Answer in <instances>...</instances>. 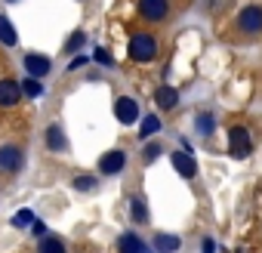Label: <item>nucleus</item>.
Returning <instances> with one entry per match:
<instances>
[{
  "label": "nucleus",
  "mask_w": 262,
  "mask_h": 253,
  "mask_svg": "<svg viewBox=\"0 0 262 253\" xmlns=\"http://www.w3.org/2000/svg\"><path fill=\"white\" fill-rule=\"evenodd\" d=\"M117 253H145V244H142L139 235L126 231V235H120V241H117Z\"/></svg>",
  "instance_id": "12"
},
{
  "label": "nucleus",
  "mask_w": 262,
  "mask_h": 253,
  "mask_svg": "<svg viewBox=\"0 0 262 253\" xmlns=\"http://www.w3.org/2000/svg\"><path fill=\"white\" fill-rule=\"evenodd\" d=\"M194 126L201 130V136H210V133L216 130V120H213V114H210V111H201V114L194 117Z\"/></svg>",
  "instance_id": "19"
},
{
  "label": "nucleus",
  "mask_w": 262,
  "mask_h": 253,
  "mask_svg": "<svg viewBox=\"0 0 262 253\" xmlns=\"http://www.w3.org/2000/svg\"><path fill=\"white\" fill-rule=\"evenodd\" d=\"M99 65H111V56H108V50H96V56H93Z\"/></svg>",
  "instance_id": "25"
},
{
  "label": "nucleus",
  "mask_w": 262,
  "mask_h": 253,
  "mask_svg": "<svg viewBox=\"0 0 262 253\" xmlns=\"http://www.w3.org/2000/svg\"><path fill=\"white\" fill-rule=\"evenodd\" d=\"M129 213H133V219H136V222H145V219H148L145 201H142V198H133V204H129Z\"/></svg>",
  "instance_id": "20"
},
{
  "label": "nucleus",
  "mask_w": 262,
  "mask_h": 253,
  "mask_svg": "<svg viewBox=\"0 0 262 253\" xmlns=\"http://www.w3.org/2000/svg\"><path fill=\"white\" fill-rule=\"evenodd\" d=\"M155 102H158L161 108H176V105H179V93H176L173 87H161V90L155 93Z\"/></svg>",
  "instance_id": "14"
},
{
  "label": "nucleus",
  "mask_w": 262,
  "mask_h": 253,
  "mask_svg": "<svg viewBox=\"0 0 262 253\" xmlns=\"http://www.w3.org/2000/svg\"><path fill=\"white\" fill-rule=\"evenodd\" d=\"M83 44H86V34H83V31H74V34L65 40V53H77Z\"/></svg>",
  "instance_id": "21"
},
{
  "label": "nucleus",
  "mask_w": 262,
  "mask_h": 253,
  "mask_svg": "<svg viewBox=\"0 0 262 253\" xmlns=\"http://www.w3.org/2000/svg\"><path fill=\"white\" fill-rule=\"evenodd\" d=\"M19 99H22V90L13 77L0 80V108H13V105H19Z\"/></svg>",
  "instance_id": "8"
},
{
  "label": "nucleus",
  "mask_w": 262,
  "mask_h": 253,
  "mask_svg": "<svg viewBox=\"0 0 262 253\" xmlns=\"http://www.w3.org/2000/svg\"><path fill=\"white\" fill-rule=\"evenodd\" d=\"M204 253H213V241H210V238L204 241Z\"/></svg>",
  "instance_id": "28"
},
{
  "label": "nucleus",
  "mask_w": 262,
  "mask_h": 253,
  "mask_svg": "<svg viewBox=\"0 0 262 253\" xmlns=\"http://www.w3.org/2000/svg\"><path fill=\"white\" fill-rule=\"evenodd\" d=\"M19 90H22V96H28V99H37V96H43V83H40L37 77H25V80L19 83Z\"/></svg>",
  "instance_id": "17"
},
{
  "label": "nucleus",
  "mask_w": 262,
  "mask_h": 253,
  "mask_svg": "<svg viewBox=\"0 0 262 253\" xmlns=\"http://www.w3.org/2000/svg\"><path fill=\"white\" fill-rule=\"evenodd\" d=\"M93 185H96L93 176H77V179H74V188H77V192H90Z\"/></svg>",
  "instance_id": "24"
},
{
  "label": "nucleus",
  "mask_w": 262,
  "mask_h": 253,
  "mask_svg": "<svg viewBox=\"0 0 262 253\" xmlns=\"http://www.w3.org/2000/svg\"><path fill=\"white\" fill-rule=\"evenodd\" d=\"M237 28L244 34H259L262 31V7H244L237 13Z\"/></svg>",
  "instance_id": "4"
},
{
  "label": "nucleus",
  "mask_w": 262,
  "mask_h": 253,
  "mask_svg": "<svg viewBox=\"0 0 262 253\" xmlns=\"http://www.w3.org/2000/svg\"><path fill=\"white\" fill-rule=\"evenodd\" d=\"M179 244H182V241H179L176 235H158V238H155V250H161V253H176Z\"/></svg>",
  "instance_id": "15"
},
{
  "label": "nucleus",
  "mask_w": 262,
  "mask_h": 253,
  "mask_svg": "<svg viewBox=\"0 0 262 253\" xmlns=\"http://www.w3.org/2000/svg\"><path fill=\"white\" fill-rule=\"evenodd\" d=\"M31 231H34V235H40V238H43V235H47V225H43V222H40V219H34V222H31Z\"/></svg>",
  "instance_id": "26"
},
{
  "label": "nucleus",
  "mask_w": 262,
  "mask_h": 253,
  "mask_svg": "<svg viewBox=\"0 0 262 253\" xmlns=\"http://www.w3.org/2000/svg\"><path fill=\"white\" fill-rule=\"evenodd\" d=\"M80 65H86V56H77V59H71V65H68V68L74 71V68H80Z\"/></svg>",
  "instance_id": "27"
},
{
  "label": "nucleus",
  "mask_w": 262,
  "mask_h": 253,
  "mask_svg": "<svg viewBox=\"0 0 262 253\" xmlns=\"http://www.w3.org/2000/svg\"><path fill=\"white\" fill-rule=\"evenodd\" d=\"M161 152H164V149H161L158 142H148V145L142 149V161H145V164H151V161H155V158H158Z\"/></svg>",
  "instance_id": "23"
},
{
  "label": "nucleus",
  "mask_w": 262,
  "mask_h": 253,
  "mask_svg": "<svg viewBox=\"0 0 262 253\" xmlns=\"http://www.w3.org/2000/svg\"><path fill=\"white\" fill-rule=\"evenodd\" d=\"M158 56V40L151 34H136L129 40V59L133 62H151Z\"/></svg>",
  "instance_id": "1"
},
{
  "label": "nucleus",
  "mask_w": 262,
  "mask_h": 253,
  "mask_svg": "<svg viewBox=\"0 0 262 253\" xmlns=\"http://www.w3.org/2000/svg\"><path fill=\"white\" fill-rule=\"evenodd\" d=\"M0 44H4V47H16V44H19L16 25H13V19H7V16H0Z\"/></svg>",
  "instance_id": "13"
},
{
  "label": "nucleus",
  "mask_w": 262,
  "mask_h": 253,
  "mask_svg": "<svg viewBox=\"0 0 262 253\" xmlns=\"http://www.w3.org/2000/svg\"><path fill=\"white\" fill-rule=\"evenodd\" d=\"M10 4H13V0H10Z\"/></svg>",
  "instance_id": "29"
},
{
  "label": "nucleus",
  "mask_w": 262,
  "mask_h": 253,
  "mask_svg": "<svg viewBox=\"0 0 262 253\" xmlns=\"http://www.w3.org/2000/svg\"><path fill=\"white\" fill-rule=\"evenodd\" d=\"M22 164H25V155H22L19 145H0V173H4V176L19 173Z\"/></svg>",
  "instance_id": "2"
},
{
  "label": "nucleus",
  "mask_w": 262,
  "mask_h": 253,
  "mask_svg": "<svg viewBox=\"0 0 262 253\" xmlns=\"http://www.w3.org/2000/svg\"><path fill=\"white\" fill-rule=\"evenodd\" d=\"M126 167V152H120V149H111L108 155H102V161H99V173H105V176H114V173H120Z\"/></svg>",
  "instance_id": "6"
},
{
  "label": "nucleus",
  "mask_w": 262,
  "mask_h": 253,
  "mask_svg": "<svg viewBox=\"0 0 262 253\" xmlns=\"http://www.w3.org/2000/svg\"><path fill=\"white\" fill-rule=\"evenodd\" d=\"M250 149H253V142H250L247 126H231V130H228V152L234 158H247Z\"/></svg>",
  "instance_id": "3"
},
{
  "label": "nucleus",
  "mask_w": 262,
  "mask_h": 253,
  "mask_svg": "<svg viewBox=\"0 0 262 253\" xmlns=\"http://www.w3.org/2000/svg\"><path fill=\"white\" fill-rule=\"evenodd\" d=\"M50 59L47 56H40V53H28L25 56V71H28V77H47L50 74Z\"/></svg>",
  "instance_id": "10"
},
{
  "label": "nucleus",
  "mask_w": 262,
  "mask_h": 253,
  "mask_svg": "<svg viewBox=\"0 0 262 253\" xmlns=\"http://www.w3.org/2000/svg\"><path fill=\"white\" fill-rule=\"evenodd\" d=\"M170 161H173V167H176V173H179L182 179H194V176H198V164H194L191 155H185V152H173Z\"/></svg>",
  "instance_id": "9"
},
{
  "label": "nucleus",
  "mask_w": 262,
  "mask_h": 253,
  "mask_svg": "<svg viewBox=\"0 0 262 253\" xmlns=\"http://www.w3.org/2000/svg\"><path fill=\"white\" fill-rule=\"evenodd\" d=\"M47 149L50 152H65L68 149V139H65V133H62L59 123H50L47 126Z\"/></svg>",
  "instance_id": "11"
},
{
  "label": "nucleus",
  "mask_w": 262,
  "mask_h": 253,
  "mask_svg": "<svg viewBox=\"0 0 262 253\" xmlns=\"http://www.w3.org/2000/svg\"><path fill=\"white\" fill-rule=\"evenodd\" d=\"M34 219H37V216H34V213H31V210L25 207V210H19V213L13 216V225H16V228H25V225H31Z\"/></svg>",
  "instance_id": "22"
},
{
  "label": "nucleus",
  "mask_w": 262,
  "mask_h": 253,
  "mask_svg": "<svg viewBox=\"0 0 262 253\" xmlns=\"http://www.w3.org/2000/svg\"><path fill=\"white\" fill-rule=\"evenodd\" d=\"M37 250H40V253H68V250H65V241L56 238V235H43V241H40Z\"/></svg>",
  "instance_id": "16"
},
{
  "label": "nucleus",
  "mask_w": 262,
  "mask_h": 253,
  "mask_svg": "<svg viewBox=\"0 0 262 253\" xmlns=\"http://www.w3.org/2000/svg\"><path fill=\"white\" fill-rule=\"evenodd\" d=\"M139 13L148 22H161V19H167L170 4H167V0H139Z\"/></svg>",
  "instance_id": "7"
},
{
  "label": "nucleus",
  "mask_w": 262,
  "mask_h": 253,
  "mask_svg": "<svg viewBox=\"0 0 262 253\" xmlns=\"http://www.w3.org/2000/svg\"><path fill=\"white\" fill-rule=\"evenodd\" d=\"M114 117H117L120 123H136V117H139V102L129 99V96H120V99L114 102Z\"/></svg>",
  "instance_id": "5"
},
{
  "label": "nucleus",
  "mask_w": 262,
  "mask_h": 253,
  "mask_svg": "<svg viewBox=\"0 0 262 253\" xmlns=\"http://www.w3.org/2000/svg\"><path fill=\"white\" fill-rule=\"evenodd\" d=\"M158 130H161V117H158V114H148V117H142V126H139V136H142V139L155 136Z\"/></svg>",
  "instance_id": "18"
}]
</instances>
